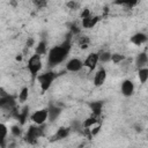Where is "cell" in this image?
<instances>
[{
	"mask_svg": "<svg viewBox=\"0 0 148 148\" xmlns=\"http://www.w3.org/2000/svg\"><path fill=\"white\" fill-rule=\"evenodd\" d=\"M82 62H83V67L88 68L89 72L95 71L96 67H97V65H98V62H99V60H98V53H97V52H91V53H89Z\"/></svg>",
	"mask_w": 148,
	"mask_h": 148,
	"instance_id": "cell-6",
	"label": "cell"
},
{
	"mask_svg": "<svg viewBox=\"0 0 148 148\" xmlns=\"http://www.w3.org/2000/svg\"><path fill=\"white\" fill-rule=\"evenodd\" d=\"M98 121H99V118H97L95 116H89L82 121V128L83 130H89L92 126H95L96 124H98Z\"/></svg>",
	"mask_w": 148,
	"mask_h": 148,
	"instance_id": "cell-19",
	"label": "cell"
},
{
	"mask_svg": "<svg viewBox=\"0 0 148 148\" xmlns=\"http://www.w3.org/2000/svg\"><path fill=\"white\" fill-rule=\"evenodd\" d=\"M72 49V42L71 38H66L60 45H56L51 47L47 51V66L50 68L56 67L57 65H60L66 60Z\"/></svg>",
	"mask_w": 148,
	"mask_h": 148,
	"instance_id": "cell-1",
	"label": "cell"
},
{
	"mask_svg": "<svg viewBox=\"0 0 148 148\" xmlns=\"http://www.w3.org/2000/svg\"><path fill=\"white\" fill-rule=\"evenodd\" d=\"M29 117H30V116H29V108H28V106H24L21 111H16V112H15V118L18 120L20 126L24 125V123L28 120Z\"/></svg>",
	"mask_w": 148,
	"mask_h": 148,
	"instance_id": "cell-14",
	"label": "cell"
},
{
	"mask_svg": "<svg viewBox=\"0 0 148 148\" xmlns=\"http://www.w3.org/2000/svg\"><path fill=\"white\" fill-rule=\"evenodd\" d=\"M66 6H67V7H69L71 9H75V8L79 6V3H77V2H75V1H69V2H67V3H66Z\"/></svg>",
	"mask_w": 148,
	"mask_h": 148,
	"instance_id": "cell-27",
	"label": "cell"
},
{
	"mask_svg": "<svg viewBox=\"0 0 148 148\" xmlns=\"http://www.w3.org/2000/svg\"><path fill=\"white\" fill-rule=\"evenodd\" d=\"M61 112H62L61 108H59L57 105H49L47 106V114H49L47 120L49 121H54L60 116Z\"/></svg>",
	"mask_w": 148,
	"mask_h": 148,
	"instance_id": "cell-13",
	"label": "cell"
},
{
	"mask_svg": "<svg viewBox=\"0 0 148 148\" xmlns=\"http://www.w3.org/2000/svg\"><path fill=\"white\" fill-rule=\"evenodd\" d=\"M125 59H126V57L121 53H111V62H113V64H120Z\"/></svg>",
	"mask_w": 148,
	"mask_h": 148,
	"instance_id": "cell-23",
	"label": "cell"
},
{
	"mask_svg": "<svg viewBox=\"0 0 148 148\" xmlns=\"http://www.w3.org/2000/svg\"><path fill=\"white\" fill-rule=\"evenodd\" d=\"M7 135H8V127H7V125L3 124V123H0V148H6Z\"/></svg>",
	"mask_w": 148,
	"mask_h": 148,
	"instance_id": "cell-16",
	"label": "cell"
},
{
	"mask_svg": "<svg viewBox=\"0 0 148 148\" xmlns=\"http://www.w3.org/2000/svg\"><path fill=\"white\" fill-rule=\"evenodd\" d=\"M69 132H71V128L69 127H65V126H61L57 130V132L52 135L51 138V141H60L62 139H66L68 135H69Z\"/></svg>",
	"mask_w": 148,
	"mask_h": 148,
	"instance_id": "cell-10",
	"label": "cell"
},
{
	"mask_svg": "<svg viewBox=\"0 0 148 148\" xmlns=\"http://www.w3.org/2000/svg\"><path fill=\"white\" fill-rule=\"evenodd\" d=\"M89 106L91 109V116L99 118L102 114V111H103V102H101V101L91 102V103H89Z\"/></svg>",
	"mask_w": 148,
	"mask_h": 148,
	"instance_id": "cell-15",
	"label": "cell"
},
{
	"mask_svg": "<svg viewBox=\"0 0 148 148\" xmlns=\"http://www.w3.org/2000/svg\"><path fill=\"white\" fill-rule=\"evenodd\" d=\"M106 77H108V73H106V69L104 67H101L98 68L95 74H94V77H92V83L95 87H101L105 83L106 81Z\"/></svg>",
	"mask_w": 148,
	"mask_h": 148,
	"instance_id": "cell-9",
	"label": "cell"
},
{
	"mask_svg": "<svg viewBox=\"0 0 148 148\" xmlns=\"http://www.w3.org/2000/svg\"><path fill=\"white\" fill-rule=\"evenodd\" d=\"M10 132H12V134L14 135V136H20L21 134H22V131H21V126H18V125H13L12 127H10Z\"/></svg>",
	"mask_w": 148,
	"mask_h": 148,
	"instance_id": "cell-25",
	"label": "cell"
},
{
	"mask_svg": "<svg viewBox=\"0 0 148 148\" xmlns=\"http://www.w3.org/2000/svg\"><path fill=\"white\" fill-rule=\"evenodd\" d=\"M47 108H43L39 110H36L35 112H32L30 114V120L35 124V125H44L47 121Z\"/></svg>",
	"mask_w": 148,
	"mask_h": 148,
	"instance_id": "cell-5",
	"label": "cell"
},
{
	"mask_svg": "<svg viewBox=\"0 0 148 148\" xmlns=\"http://www.w3.org/2000/svg\"><path fill=\"white\" fill-rule=\"evenodd\" d=\"M90 15H91V13H90V9H88V8H83V9L81 10V13H80L81 20H82V18H86V17H88V16H90Z\"/></svg>",
	"mask_w": 148,
	"mask_h": 148,
	"instance_id": "cell-26",
	"label": "cell"
},
{
	"mask_svg": "<svg viewBox=\"0 0 148 148\" xmlns=\"http://www.w3.org/2000/svg\"><path fill=\"white\" fill-rule=\"evenodd\" d=\"M99 22V16L97 15H90L86 18H82V27L84 29H92L94 27H96V24Z\"/></svg>",
	"mask_w": 148,
	"mask_h": 148,
	"instance_id": "cell-11",
	"label": "cell"
},
{
	"mask_svg": "<svg viewBox=\"0 0 148 148\" xmlns=\"http://www.w3.org/2000/svg\"><path fill=\"white\" fill-rule=\"evenodd\" d=\"M77 43H79L81 49H88V46H89V38L87 36H81V37H79Z\"/></svg>",
	"mask_w": 148,
	"mask_h": 148,
	"instance_id": "cell-24",
	"label": "cell"
},
{
	"mask_svg": "<svg viewBox=\"0 0 148 148\" xmlns=\"http://www.w3.org/2000/svg\"><path fill=\"white\" fill-rule=\"evenodd\" d=\"M138 77H139V81L141 82V84L146 83L147 80H148V68L147 67L139 68V71H138Z\"/></svg>",
	"mask_w": 148,
	"mask_h": 148,
	"instance_id": "cell-21",
	"label": "cell"
},
{
	"mask_svg": "<svg viewBox=\"0 0 148 148\" xmlns=\"http://www.w3.org/2000/svg\"><path fill=\"white\" fill-rule=\"evenodd\" d=\"M16 60H17V61H21V60H22V56H21V54H17Z\"/></svg>",
	"mask_w": 148,
	"mask_h": 148,
	"instance_id": "cell-29",
	"label": "cell"
},
{
	"mask_svg": "<svg viewBox=\"0 0 148 148\" xmlns=\"http://www.w3.org/2000/svg\"><path fill=\"white\" fill-rule=\"evenodd\" d=\"M34 43H35L34 38H29V39L27 40V47H31V46L34 45Z\"/></svg>",
	"mask_w": 148,
	"mask_h": 148,
	"instance_id": "cell-28",
	"label": "cell"
},
{
	"mask_svg": "<svg viewBox=\"0 0 148 148\" xmlns=\"http://www.w3.org/2000/svg\"><path fill=\"white\" fill-rule=\"evenodd\" d=\"M43 134H44V126L43 125H40V126L39 125H31L24 135V141L30 143V145H35V143H37L38 139L40 136H43Z\"/></svg>",
	"mask_w": 148,
	"mask_h": 148,
	"instance_id": "cell-4",
	"label": "cell"
},
{
	"mask_svg": "<svg viewBox=\"0 0 148 148\" xmlns=\"http://www.w3.org/2000/svg\"><path fill=\"white\" fill-rule=\"evenodd\" d=\"M57 76H58L57 73L53 72V71H46V72L39 73L37 75L36 80H37V82L40 87L42 92H46L51 88V86H52L53 81L57 79Z\"/></svg>",
	"mask_w": 148,
	"mask_h": 148,
	"instance_id": "cell-2",
	"label": "cell"
},
{
	"mask_svg": "<svg viewBox=\"0 0 148 148\" xmlns=\"http://www.w3.org/2000/svg\"><path fill=\"white\" fill-rule=\"evenodd\" d=\"M98 60L102 64H106L111 61V52L109 51H102L98 53Z\"/></svg>",
	"mask_w": 148,
	"mask_h": 148,
	"instance_id": "cell-22",
	"label": "cell"
},
{
	"mask_svg": "<svg viewBox=\"0 0 148 148\" xmlns=\"http://www.w3.org/2000/svg\"><path fill=\"white\" fill-rule=\"evenodd\" d=\"M130 42L132 44H134L135 46H141L142 44H145L147 42V35L145 32H135L130 38Z\"/></svg>",
	"mask_w": 148,
	"mask_h": 148,
	"instance_id": "cell-12",
	"label": "cell"
},
{
	"mask_svg": "<svg viewBox=\"0 0 148 148\" xmlns=\"http://www.w3.org/2000/svg\"><path fill=\"white\" fill-rule=\"evenodd\" d=\"M134 90H135V86H134L132 80L125 79V80L121 81V83H120V92H121L123 96L131 97L134 94Z\"/></svg>",
	"mask_w": 148,
	"mask_h": 148,
	"instance_id": "cell-7",
	"label": "cell"
},
{
	"mask_svg": "<svg viewBox=\"0 0 148 148\" xmlns=\"http://www.w3.org/2000/svg\"><path fill=\"white\" fill-rule=\"evenodd\" d=\"M35 54H38L40 57L47 54V42L45 39H42L37 43V45L35 47Z\"/></svg>",
	"mask_w": 148,
	"mask_h": 148,
	"instance_id": "cell-17",
	"label": "cell"
},
{
	"mask_svg": "<svg viewBox=\"0 0 148 148\" xmlns=\"http://www.w3.org/2000/svg\"><path fill=\"white\" fill-rule=\"evenodd\" d=\"M43 68V61H42V57L38 54H34L28 59L27 62V69L29 71L30 75L32 79H36L37 75L40 73Z\"/></svg>",
	"mask_w": 148,
	"mask_h": 148,
	"instance_id": "cell-3",
	"label": "cell"
},
{
	"mask_svg": "<svg viewBox=\"0 0 148 148\" xmlns=\"http://www.w3.org/2000/svg\"><path fill=\"white\" fill-rule=\"evenodd\" d=\"M147 64H148V56L146 52H141L136 56L135 58V65L138 66V68H143V67H147Z\"/></svg>",
	"mask_w": 148,
	"mask_h": 148,
	"instance_id": "cell-18",
	"label": "cell"
},
{
	"mask_svg": "<svg viewBox=\"0 0 148 148\" xmlns=\"http://www.w3.org/2000/svg\"><path fill=\"white\" fill-rule=\"evenodd\" d=\"M28 97H29V88L27 86H24L20 92H18V96H17V99L20 103H25L28 101Z\"/></svg>",
	"mask_w": 148,
	"mask_h": 148,
	"instance_id": "cell-20",
	"label": "cell"
},
{
	"mask_svg": "<svg viewBox=\"0 0 148 148\" xmlns=\"http://www.w3.org/2000/svg\"><path fill=\"white\" fill-rule=\"evenodd\" d=\"M65 67H66V71L72 72V73H76L83 68V62L79 58H71L66 61Z\"/></svg>",
	"mask_w": 148,
	"mask_h": 148,
	"instance_id": "cell-8",
	"label": "cell"
}]
</instances>
